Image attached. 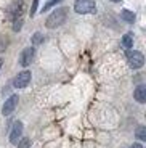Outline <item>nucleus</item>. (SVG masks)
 Here are the masks:
<instances>
[{"mask_svg": "<svg viewBox=\"0 0 146 148\" xmlns=\"http://www.w3.org/2000/svg\"><path fill=\"white\" fill-rule=\"evenodd\" d=\"M66 18H68V8H56V10L47 18L45 26H47L48 29H55V27L61 26L63 23L66 21Z\"/></svg>", "mask_w": 146, "mask_h": 148, "instance_id": "obj_1", "label": "nucleus"}, {"mask_svg": "<svg viewBox=\"0 0 146 148\" xmlns=\"http://www.w3.org/2000/svg\"><path fill=\"white\" fill-rule=\"evenodd\" d=\"M74 10L79 15H88V13H95L96 5L95 0H76L74 3Z\"/></svg>", "mask_w": 146, "mask_h": 148, "instance_id": "obj_2", "label": "nucleus"}, {"mask_svg": "<svg viewBox=\"0 0 146 148\" xmlns=\"http://www.w3.org/2000/svg\"><path fill=\"white\" fill-rule=\"evenodd\" d=\"M127 61L130 64V68L133 69H140V68L145 64V56L141 52H136V50H128L127 52Z\"/></svg>", "mask_w": 146, "mask_h": 148, "instance_id": "obj_3", "label": "nucleus"}, {"mask_svg": "<svg viewBox=\"0 0 146 148\" xmlns=\"http://www.w3.org/2000/svg\"><path fill=\"white\" fill-rule=\"evenodd\" d=\"M29 82H31V71H21L15 77L13 85H15L16 89H24V87H27Z\"/></svg>", "mask_w": 146, "mask_h": 148, "instance_id": "obj_4", "label": "nucleus"}, {"mask_svg": "<svg viewBox=\"0 0 146 148\" xmlns=\"http://www.w3.org/2000/svg\"><path fill=\"white\" fill-rule=\"evenodd\" d=\"M34 55H35V50H34L32 47L24 48V50L21 52V56H19V64H21L23 68L29 66V64L32 63V60H34Z\"/></svg>", "mask_w": 146, "mask_h": 148, "instance_id": "obj_5", "label": "nucleus"}, {"mask_svg": "<svg viewBox=\"0 0 146 148\" xmlns=\"http://www.w3.org/2000/svg\"><path fill=\"white\" fill-rule=\"evenodd\" d=\"M21 135H23V122L21 121H16L11 127V132H10V142L13 145H18V142L21 140Z\"/></svg>", "mask_w": 146, "mask_h": 148, "instance_id": "obj_6", "label": "nucleus"}, {"mask_svg": "<svg viewBox=\"0 0 146 148\" xmlns=\"http://www.w3.org/2000/svg\"><path fill=\"white\" fill-rule=\"evenodd\" d=\"M23 11H24V3H23L21 0H18V2H15V3L10 5V8H8V15H10V18L15 21V19L21 18Z\"/></svg>", "mask_w": 146, "mask_h": 148, "instance_id": "obj_7", "label": "nucleus"}, {"mask_svg": "<svg viewBox=\"0 0 146 148\" xmlns=\"http://www.w3.org/2000/svg\"><path fill=\"white\" fill-rule=\"evenodd\" d=\"M16 105H18V95H11L7 101H5L3 108H2V114L3 116H10L15 111Z\"/></svg>", "mask_w": 146, "mask_h": 148, "instance_id": "obj_8", "label": "nucleus"}, {"mask_svg": "<svg viewBox=\"0 0 146 148\" xmlns=\"http://www.w3.org/2000/svg\"><path fill=\"white\" fill-rule=\"evenodd\" d=\"M133 97L138 103H145L146 101V85H138L133 92Z\"/></svg>", "mask_w": 146, "mask_h": 148, "instance_id": "obj_9", "label": "nucleus"}, {"mask_svg": "<svg viewBox=\"0 0 146 148\" xmlns=\"http://www.w3.org/2000/svg\"><path fill=\"white\" fill-rule=\"evenodd\" d=\"M121 16H122V18H124L127 23H130V24L135 21V13H133V11H130V10H122V11H121Z\"/></svg>", "mask_w": 146, "mask_h": 148, "instance_id": "obj_10", "label": "nucleus"}, {"mask_svg": "<svg viewBox=\"0 0 146 148\" xmlns=\"http://www.w3.org/2000/svg\"><path fill=\"white\" fill-rule=\"evenodd\" d=\"M122 45H124L125 48L133 47V36H132V34H125V36L122 37Z\"/></svg>", "mask_w": 146, "mask_h": 148, "instance_id": "obj_11", "label": "nucleus"}, {"mask_svg": "<svg viewBox=\"0 0 146 148\" xmlns=\"http://www.w3.org/2000/svg\"><path fill=\"white\" fill-rule=\"evenodd\" d=\"M136 137H138L141 142L146 140V127L145 126H140L138 129H136Z\"/></svg>", "mask_w": 146, "mask_h": 148, "instance_id": "obj_12", "label": "nucleus"}, {"mask_svg": "<svg viewBox=\"0 0 146 148\" xmlns=\"http://www.w3.org/2000/svg\"><path fill=\"white\" fill-rule=\"evenodd\" d=\"M42 42H44V34L35 32V34L32 36V44H34V45H40Z\"/></svg>", "mask_w": 146, "mask_h": 148, "instance_id": "obj_13", "label": "nucleus"}, {"mask_svg": "<svg viewBox=\"0 0 146 148\" xmlns=\"http://www.w3.org/2000/svg\"><path fill=\"white\" fill-rule=\"evenodd\" d=\"M59 2H63V0H48L47 3L44 5V8H42V11H47L48 8H51L53 5H56V3H59Z\"/></svg>", "mask_w": 146, "mask_h": 148, "instance_id": "obj_14", "label": "nucleus"}, {"mask_svg": "<svg viewBox=\"0 0 146 148\" xmlns=\"http://www.w3.org/2000/svg\"><path fill=\"white\" fill-rule=\"evenodd\" d=\"M18 148H31V140L29 138H23L18 142Z\"/></svg>", "mask_w": 146, "mask_h": 148, "instance_id": "obj_15", "label": "nucleus"}, {"mask_svg": "<svg viewBox=\"0 0 146 148\" xmlns=\"http://www.w3.org/2000/svg\"><path fill=\"white\" fill-rule=\"evenodd\" d=\"M37 7H39V0H32V5H31V16H34V15H35Z\"/></svg>", "mask_w": 146, "mask_h": 148, "instance_id": "obj_16", "label": "nucleus"}, {"mask_svg": "<svg viewBox=\"0 0 146 148\" xmlns=\"http://www.w3.org/2000/svg\"><path fill=\"white\" fill-rule=\"evenodd\" d=\"M21 26H23V19H21V18L15 19V23H13V29H15V31H19V29H21Z\"/></svg>", "mask_w": 146, "mask_h": 148, "instance_id": "obj_17", "label": "nucleus"}, {"mask_svg": "<svg viewBox=\"0 0 146 148\" xmlns=\"http://www.w3.org/2000/svg\"><path fill=\"white\" fill-rule=\"evenodd\" d=\"M132 148H143V145L141 143H133V145H132Z\"/></svg>", "mask_w": 146, "mask_h": 148, "instance_id": "obj_18", "label": "nucleus"}, {"mask_svg": "<svg viewBox=\"0 0 146 148\" xmlns=\"http://www.w3.org/2000/svg\"><path fill=\"white\" fill-rule=\"evenodd\" d=\"M2 64H3V60H0V68H2Z\"/></svg>", "mask_w": 146, "mask_h": 148, "instance_id": "obj_19", "label": "nucleus"}, {"mask_svg": "<svg viewBox=\"0 0 146 148\" xmlns=\"http://www.w3.org/2000/svg\"><path fill=\"white\" fill-rule=\"evenodd\" d=\"M113 2H121V0H113Z\"/></svg>", "mask_w": 146, "mask_h": 148, "instance_id": "obj_20", "label": "nucleus"}]
</instances>
